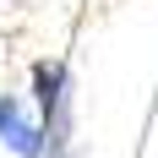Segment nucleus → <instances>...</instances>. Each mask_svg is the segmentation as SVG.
Returning <instances> with one entry per match:
<instances>
[{
  "mask_svg": "<svg viewBox=\"0 0 158 158\" xmlns=\"http://www.w3.org/2000/svg\"><path fill=\"white\" fill-rule=\"evenodd\" d=\"M33 109L44 126V153L71 158V71H65V60L33 65Z\"/></svg>",
  "mask_w": 158,
  "mask_h": 158,
  "instance_id": "1",
  "label": "nucleus"
},
{
  "mask_svg": "<svg viewBox=\"0 0 158 158\" xmlns=\"http://www.w3.org/2000/svg\"><path fill=\"white\" fill-rule=\"evenodd\" d=\"M0 147H11L16 158H49L44 153V126L38 109L16 93H0Z\"/></svg>",
  "mask_w": 158,
  "mask_h": 158,
  "instance_id": "2",
  "label": "nucleus"
}]
</instances>
